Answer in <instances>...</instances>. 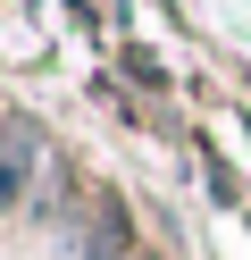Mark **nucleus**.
I'll list each match as a JSON object with an SVG mask.
<instances>
[{
    "label": "nucleus",
    "instance_id": "nucleus-1",
    "mask_svg": "<svg viewBox=\"0 0 251 260\" xmlns=\"http://www.w3.org/2000/svg\"><path fill=\"white\" fill-rule=\"evenodd\" d=\"M25 176H33V135H0V210L25 193Z\"/></svg>",
    "mask_w": 251,
    "mask_h": 260
}]
</instances>
